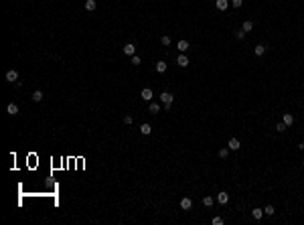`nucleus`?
Returning <instances> with one entry per match:
<instances>
[{
  "label": "nucleus",
  "instance_id": "nucleus-1",
  "mask_svg": "<svg viewBox=\"0 0 304 225\" xmlns=\"http://www.w3.org/2000/svg\"><path fill=\"white\" fill-rule=\"evenodd\" d=\"M16 79H18V71H16V69H8V71H6V81H8V83H14Z\"/></svg>",
  "mask_w": 304,
  "mask_h": 225
},
{
  "label": "nucleus",
  "instance_id": "nucleus-2",
  "mask_svg": "<svg viewBox=\"0 0 304 225\" xmlns=\"http://www.w3.org/2000/svg\"><path fill=\"white\" fill-rule=\"evenodd\" d=\"M172 99H174V95L170 91H162L160 93V102L162 103H172Z\"/></svg>",
  "mask_w": 304,
  "mask_h": 225
},
{
  "label": "nucleus",
  "instance_id": "nucleus-3",
  "mask_svg": "<svg viewBox=\"0 0 304 225\" xmlns=\"http://www.w3.org/2000/svg\"><path fill=\"white\" fill-rule=\"evenodd\" d=\"M134 53H136V47H134V43H126V45H124V55H128V57H132Z\"/></svg>",
  "mask_w": 304,
  "mask_h": 225
},
{
  "label": "nucleus",
  "instance_id": "nucleus-4",
  "mask_svg": "<svg viewBox=\"0 0 304 225\" xmlns=\"http://www.w3.org/2000/svg\"><path fill=\"white\" fill-rule=\"evenodd\" d=\"M191 207H193V201L188 199V197H184V199H180V209H183V211H188Z\"/></svg>",
  "mask_w": 304,
  "mask_h": 225
},
{
  "label": "nucleus",
  "instance_id": "nucleus-5",
  "mask_svg": "<svg viewBox=\"0 0 304 225\" xmlns=\"http://www.w3.org/2000/svg\"><path fill=\"white\" fill-rule=\"evenodd\" d=\"M227 201H229V193L221 191V193H219V195H217V203H219V205H225Z\"/></svg>",
  "mask_w": 304,
  "mask_h": 225
},
{
  "label": "nucleus",
  "instance_id": "nucleus-6",
  "mask_svg": "<svg viewBox=\"0 0 304 225\" xmlns=\"http://www.w3.org/2000/svg\"><path fill=\"white\" fill-rule=\"evenodd\" d=\"M176 65H179V67H187L188 65V57L187 55H179V57H176Z\"/></svg>",
  "mask_w": 304,
  "mask_h": 225
},
{
  "label": "nucleus",
  "instance_id": "nucleus-7",
  "mask_svg": "<svg viewBox=\"0 0 304 225\" xmlns=\"http://www.w3.org/2000/svg\"><path fill=\"white\" fill-rule=\"evenodd\" d=\"M239 146H241V144H239V140H237V138H231V140H229V144H227V148H229V150H239Z\"/></svg>",
  "mask_w": 304,
  "mask_h": 225
},
{
  "label": "nucleus",
  "instance_id": "nucleus-8",
  "mask_svg": "<svg viewBox=\"0 0 304 225\" xmlns=\"http://www.w3.org/2000/svg\"><path fill=\"white\" fill-rule=\"evenodd\" d=\"M251 217H253L256 221H260L261 217H264V209H260V207H256V209L251 211Z\"/></svg>",
  "mask_w": 304,
  "mask_h": 225
},
{
  "label": "nucleus",
  "instance_id": "nucleus-9",
  "mask_svg": "<svg viewBox=\"0 0 304 225\" xmlns=\"http://www.w3.org/2000/svg\"><path fill=\"white\" fill-rule=\"evenodd\" d=\"M215 6L219 10H227L229 8V0H215Z\"/></svg>",
  "mask_w": 304,
  "mask_h": 225
},
{
  "label": "nucleus",
  "instance_id": "nucleus-10",
  "mask_svg": "<svg viewBox=\"0 0 304 225\" xmlns=\"http://www.w3.org/2000/svg\"><path fill=\"white\" fill-rule=\"evenodd\" d=\"M142 99H144V102H150V99H152V89L150 87L142 89Z\"/></svg>",
  "mask_w": 304,
  "mask_h": 225
},
{
  "label": "nucleus",
  "instance_id": "nucleus-11",
  "mask_svg": "<svg viewBox=\"0 0 304 225\" xmlns=\"http://www.w3.org/2000/svg\"><path fill=\"white\" fill-rule=\"evenodd\" d=\"M6 112H8L10 116H16V114H18V106H16V103H8V106H6Z\"/></svg>",
  "mask_w": 304,
  "mask_h": 225
},
{
  "label": "nucleus",
  "instance_id": "nucleus-12",
  "mask_svg": "<svg viewBox=\"0 0 304 225\" xmlns=\"http://www.w3.org/2000/svg\"><path fill=\"white\" fill-rule=\"evenodd\" d=\"M282 122L286 124V126H292V124H294V116H292V114H284V118H282Z\"/></svg>",
  "mask_w": 304,
  "mask_h": 225
},
{
  "label": "nucleus",
  "instance_id": "nucleus-13",
  "mask_svg": "<svg viewBox=\"0 0 304 225\" xmlns=\"http://www.w3.org/2000/svg\"><path fill=\"white\" fill-rule=\"evenodd\" d=\"M176 49H179L180 53L188 51V41H179V43H176Z\"/></svg>",
  "mask_w": 304,
  "mask_h": 225
},
{
  "label": "nucleus",
  "instance_id": "nucleus-14",
  "mask_svg": "<svg viewBox=\"0 0 304 225\" xmlns=\"http://www.w3.org/2000/svg\"><path fill=\"white\" fill-rule=\"evenodd\" d=\"M241 30H243V33H249V30H253V22H251V20H245V22H243V26H241Z\"/></svg>",
  "mask_w": 304,
  "mask_h": 225
},
{
  "label": "nucleus",
  "instance_id": "nucleus-15",
  "mask_svg": "<svg viewBox=\"0 0 304 225\" xmlns=\"http://www.w3.org/2000/svg\"><path fill=\"white\" fill-rule=\"evenodd\" d=\"M140 132L144 134V136H148V134L152 132V126H150V124H142V126H140Z\"/></svg>",
  "mask_w": 304,
  "mask_h": 225
},
{
  "label": "nucleus",
  "instance_id": "nucleus-16",
  "mask_svg": "<svg viewBox=\"0 0 304 225\" xmlns=\"http://www.w3.org/2000/svg\"><path fill=\"white\" fill-rule=\"evenodd\" d=\"M213 203H215L213 197H203V205L207 207V209H209V207H213Z\"/></svg>",
  "mask_w": 304,
  "mask_h": 225
},
{
  "label": "nucleus",
  "instance_id": "nucleus-17",
  "mask_svg": "<svg viewBox=\"0 0 304 225\" xmlns=\"http://www.w3.org/2000/svg\"><path fill=\"white\" fill-rule=\"evenodd\" d=\"M33 102H43V91H41V89H37V91L33 93Z\"/></svg>",
  "mask_w": 304,
  "mask_h": 225
},
{
  "label": "nucleus",
  "instance_id": "nucleus-18",
  "mask_svg": "<svg viewBox=\"0 0 304 225\" xmlns=\"http://www.w3.org/2000/svg\"><path fill=\"white\" fill-rule=\"evenodd\" d=\"M95 6H97L95 0H87L85 2V10H95Z\"/></svg>",
  "mask_w": 304,
  "mask_h": 225
},
{
  "label": "nucleus",
  "instance_id": "nucleus-19",
  "mask_svg": "<svg viewBox=\"0 0 304 225\" xmlns=\"http://www.w3.org/2000/svg\"><path fill=\"white\" fill-rule=\"evenodd\" d=\"M156 71H158V73H164V71H166V63H164V61H158V63H156Z\"/></svg>",
  "mask_w": 304,
  "mask_h": 225
},
{
  "label": "nucleus",
  "instance_id": "nucleus-20",
  "mask_svg": "<svg viewBox=\"0 0 304 225\" xmlns=\"http://www.w3.org/2000/svg\"><path fill=\"white\" fill-rule=\"evenodd\" d=\"M264 53H265V47H264V45H256V55H257V57H261Z\"/></svg>",
  "mask_w": 304,
  "mask_h": 225
},
{
  "label": "nucleus",
  "instance_id": "nucleus-21",
  "mask_svg": "<svg viewBox=\"0 0 304 225\" xmlns=\"http://www.w3.org/2000/svg\"><path fill=\"white\" fill-rule=\"evenodd\" d=\"M288 130V126H286L284 122H280V124H276V132H286Z\"/></svg>",
  "mask_w": 304,
  "mask_h": 225
},
{
  "label": "nucleus",
  "instance_id": "nucleus-22",
  "mask_svg": "<svg viewBox=\"0 0 304 225\" xmlns=\"http://www.w3.org/2000/svg\"><path fill=\"white\" fill-rule=\"evenodd\" d=\"M219 156H221L223 160H225V158H229V148H221V150H219Z\"/></svg>",
  "mask_w": 304,
  "mask_h": 225
},
{
  "label": "nucleus",
  "instance_id": "nucleus-23",
  "mask_svg": "<svg viewBox=\"0 0 304 225\" xmlns=\"http://www.w3.org/2000/svg\"><path fill=\"white\" fill-rule=\"evenodd\" d=\"M158 112H160L158 103H150V114H158Z\"/></svg>",
  "mask_w": 304,
  "mask_h": 225
},
{
  "label": "nucleus",
  "instance_id": "nucleus-24",
  "mask_svg": "<svg viewBox=\"0 0 304 225\" xmlns=\"http://www.w3.org/2000/svg\"><path fill=\"white\" fill-rule=\"evenodd\" d=\"M160 43H162L164 47H168V45H170V37H168V34H164L162 39H160Z\"/></svg>",
  "mask_w": 304,
  "mask_h": 225
},
{
  "label": "nucleus",
  "instance_id": "nucleus-25",
  "mask_svg": "<svg viewBox=\"0 0 304 225\" xmlns=\"http://www.w3.org/2000/svg\"><path fill=\"white\" fill-rule=\"evenodd\" d=\"M264 213H265V215H274V213H276V209H274L272 205H268V207L264 209Z\"/></svg>",
  "mask_w": 304,
  "mask_h": 225
},
{
  "label": "nucleus",
  "instance_id": "nucleus-26",
  "mask_svg": "<svg viewBox=\"0 0 304 225\" xmlns=\"http://www.w3.org/2000/svg\"><path fill=\"white\" fill-rule=\"evenodd\" d=\"M241 4H243V0H231V6H233V8H239Z\"/></svg>",
  "mask_w": 304,
  "mask_h": 225
},
{
  "label": "nucleus",
  "instance_id": "nucleus-27",
  "mask_svg": "<svg viewBox=\"0 0 304 225\" xmlns=\"http://www.w3.org/2000/svg\"><path fill=\"white\" fill-rule=\"evenodd\" d=\"M213 225H223V217H213Z\"/></svg>",
  "mask_w": 304,
  "mask_h": 225
},
{
  "label": "nucleus",
  "instance_id": "nucleus-28",
  "mask_svg": "<svg viewBox=\"0 0 304 225\" xmlns=\"http://www.w3.org/2000/svg\"><path fill=\"white\" fill-rule=\"evenodd\" d=\"M132 65H140V57L138 55H132Z\"/></svg>",
  "mask_w": 304,
  "mask_h": 225
},
{
  "label": "nucleus",
  "instance_id": "nucleus-29",
  "mask_svg": "<svg viewBox=\"0 0 304 225\" xmlns=\"http://www.w3.org/2000/svg\"><path fill=\"white\" fill-rule=\"evenodd\" d=\"M132 122H134V118H132V116H126L124 118V124H126V126H130Z\"/></svg>",
  "mask_w": 304,
  "mask_h": 225
},
{
  "label": "nucleus",
  "instance_id": "nucleus-30",
  "mask_svg": "<svg viewBox=\"0 0 304 225\" xmlns=\"http://www.w3.org/2000/svg\"><path fill=\"white\" fill-rule=\"evenodd\" d=\"M243 37H245V33H243V30H237V33H235V39H239V41H241Z\"/></svg>",
  "mask_w": 304,
  "mask_h": 225
},
{
  "label": "nucleus",
  "instance_id": "nucleus-31",
  "mask_svg": "<svg viewBox=\"0 0 304 225\" xmlns=\"http://www.w3.org/2000/svg\"><path fill=\"white\" fill-rule=\"evenodd\" d=\"M298 148H300V150H304V142H300V144H298Z\"/></svg>",
  "mask_w": 304,
  "mask_h": 225
}]
</instances>
